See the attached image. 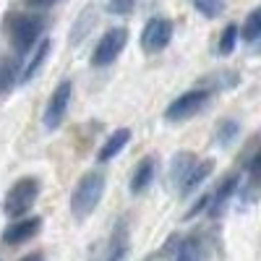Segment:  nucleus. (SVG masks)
Returning <instances> with one entry per match:
<instances>
[{
	"instance_id": "nucleus-1",
	"label": "nucleus",
	"mask_w": 261,
	"mask_h": 261,
	"mask_svg": "<svg viewBox=\"0 0 261 261\" xmlns=\"http://www.w3.org/2000/svg\"><path fill=\"white\" fill-rule=\"evenodd\" d=\"M102 191H105V175L102 172H86V175L76 183L73 196H71V212L76 217H86L92 214L94 206L102 199Z\"/></svg>"
},
{
	"instance_id": "nucleus-2",
	"label": "nucleus",
	"mask_w": 261,
	"mask_h": 261,
	"mask_svg": "<svg viewBox=\"0 0 261 261\" xmlns=\"http://www.w3.org/2000/svg\"><path fill=\"white\" fill-rule=\"evenodd\" d=\"M37 193H39V183L34 178H21L11 186L8 196H6V214L8 217H18V214H27L34 201H37Z\"/></svg>"
},
{
	"instance_id": "nucleus-3",
	"label": "nucleus",
	"mask_w": 261,
	"mask_h": 261,
	"mask_svg": "<svg viewBox=\"0 0 261 261\" xmlns=\"http://www.w3.org/2000/svg\"><path fill=\"white\" fill-rule=\"evenodd\" d=\"M206 99H209V92H204V89L186 92L183 97H178L175 102H172V105L167 107L165 118H167V120H172V123H178V120H188V118H193L199 110H204Z\"/></svg>"
},
{
	"instance_id": "nucleus-4",
	"label": "nucleus",
	"mask_w": 261,
	"mask_h": 261,
	"mask_svg": "<svg viewBox=\"0 0 261 261\" xmlns=\"http://www.w3.org/2000/svg\"><path fill=\"white\" fill-rule=\"evenodd\" d=\"M125 42H128V32H125V29H110V32L99 39V45L94 47L92 65H97V68L110 65V63L120 55V50L125 47Z\"/></svg>"
},
{
	"instance_id": "nucleus-5",
	"label": "nucleus",
	"mask_w": 261,
	"mask_h": 261,
	"mask_svg": "<svg viewBox=\"0 0 261 261\" xmlns=\"http://www.w3.org/2000/svg\"><path fill=\"white\" fill-rule=\"evenodd\" d=\"M42 34V18L37 16H16L11 24V39L18 53H27Z\"/></svg>"
},
{
	"instance_id": "nucleus-6",
	"label": "nucleus",
	"mask_w": 261,
	"mask_h": 261,
	"mask_svg": "<svg viewBox=\"0 0 261 261\" xmlns=\"http://www.w3.org/2000/svg\"><path fill=\"white\" fill-rule=\"evenodd\" d=\"M172 39V24L167 18H151L149 24L144 27V34H141V45L146 53H160L170 45Z\"/></svg>"
},
{
	"instance_id": "nucleus-7",
	"label": "nucleus",
	"mask_w": 261,
	"mask_h": 261,
	"mask_svg": "<svg viewBox=\"0 0 261 261\" xmlns=\"http://www.w3.org/2000/svg\"><path fill=\"white\" fill-rule=\"evenodd\" d=\"M71 81H63L58 84V89L53 92L50 102H47V110H45V128L47 130H55L65 115V110H68V99H71Z\"/></svg>"
},
{
	"instance_id": "nucleus-8",
	"label": "nucleus",
	"mask_w": 261,
	"mask_h": 261,
	"mask_svg": "<svg viewBox=\"0 0 261 261\" xmlns=\"http://www.w3.org/2000/svg\"><path fill=\"white\" fill-rule=\"evenodd\" d=\"M39 227H42L39 217H24V220H16L13 225H8L3 230V241L8 246H21V243L32 241V238L39 232Z\"/></svg>"
},
{
	"instance_id": "nucleus-9",
	"label": "nucleus",
	"mask_w": 261,
	"mask_h": 261,
	"mask_svg": "<svg viewBox=\"0 0 261 261\" xmlns=\"http://www.w3.org/2000/svg\"><path fill=\"white\" fill-rule=\"evenodd\" d=\"M128 139H130V130H128V128H120V130H115V134H113L110 139L105 141V146L99 149L97 160H99V162H110V160L118 154V151H120V149L128 144Z\"/></svg>"
},
{
	"instance_id": "nucleus-10",
	"label": "nucleus",
	"mask_w": 261,
	"mask_h": 261,
	"mask_svg": "<svg viewBox=\"0 0 261 261\" xmlns=\"http://www.w3.org/2000/svg\"><path fill=\"white\" fill-rule=\"evenodd\" d=\"M212 170H214V162H212V160H206V162H201V165H193V170L188 172V178L180 183V191H183V193H186V191H193L196 186H199V183L209 175Z\"/></svg>"
},
{
	"instance_id": "nucleus-11",
	"label": "nucleus",
	"mask_w": 261,
	"mask_h": 261,
	"mask_svg": "<svg viewBox=\"0 0 261 261\" xmlns=\"http://www.w3.org/2000/svg\"><path fill=\"white\" fill-rule=\"evenodd\" d=\"M151 175H154V162H151V160H144V162H141V165L136 167L134 178H130V191H134V193L144 191V188L149 186Z\"/></svg>"
},
{
	"instance_id": "nucleus-12",
	"label": "nucleus",
	"mask_w": 261,
	"mask_h": 261,
	"mask_svg": "<svg viewBox=\"0 0 261 261\" xmlns=\"http://www.w3.org/2000/svg\"><path fill=\"white\" fill-rule=\"evenodd\" d=\"M47 53H50V39H42L39 45H37V53H34V58H32V60H29V65H27L24 76H21V81H29V79H32V76L39 71V65L45 63Z\"/></svg>"
},
{
	"instance_id": "nucleus-13",
	"label": "nucleus",
	"mask_w": 261,
	"mask_h": 261,
	"mask_svg": "<svg viewBox=\"0 0 261 261\" xmlns=\"http://www.w3.org/2000/svg\"><path fill=\"white\" fill-rule=\"evenodd\" d=\"M16 81V60L13 58H0V94L8 92Z\"/></svg>"
},
{
	"instance_id": "nucleus-14",
	"label": "nucleus",
	"mask_w": 261,
	"mask_h": 261,
	"mask_svg": "<svg viewBox=\"0 0 261 261\" xmlns=\"http://www.w3.org/2000/svg\"><path fill=\"white\" fill-rule=\"evenodd\" d=\"M261 37V8L251 11L246 16V24H243V39L246 42H256Z\"/></svg>"
},
{
	"instance_id": "nucleus-15",
	"label": "nucleus",
	"mask_w": 261,
	"mask_h": 261,
	"mask_svg": "<svg viewBox=\"0 0 261 261\" xmlns=\"http://www.w3.org/2000/svg\"><path fill=\"white\" fill-rule=\"evenodd\" d=\"M193 6H196V11H199L201 16L217 18L222 13V8H225V0H193Z\"/></svg>"
},
{
	"instance_id": "nucleus-16",
	"label": "nucleus",
	"mask_w": 261,
	"mask_h": 261,
	"mask_svg": "<svg viewBox=\"0 0 261 261\" xmlns=\"http://www.w3.org/2000/svg\"><path fill=\"white\" fill-rule=\"evenodd\" d=\"M193 170V157L191 154H178L175 162H172V175H175V180H186L188 178V172Z\"/></svg>"
},
{
	"instance_id": "nucleus-17",
	"label": "nucleus",
	"mask_w": 261,
	"mask_h": 261,
	"mask_svg": "<svg viewBox=\"0 0 261 261\" xmlns=\"http://www.w3.org/2000/svg\"><path fill=\"white\" fill-rule=\"evenodd\" d=\"M235 42H238V27L235 24H227L222 37H220V55H230L235 50Z\"/></svg>"
},
{
	"instance_id": "nucleus-18",
	"label": "nucleus",
	"mask_w": 261,
	"mask_h": 261,
	"mask_svg": "<svg viewBox=\"0 0 261 261\" xmlns=\"http://www.w3.org/2000/svg\"><path fill=\"white\" fill-rule=\"evenodd\" d=\"M134 6H136V0H110V3H107V11L115 13V16H128L130 11H134Z\"/></svg>"
},
{
	"instance_id": "nucleus-19",
	"label": "nucleus",
	"mask_w": 261,
	"mask_h": 261,
	"mask_svg": "<svg viewBox=\"0 0 261 261\" xmlns=\"http://www.w3.org/2000/svg\"><path fill=\"white\" fill-rule=\"evenodd\" d=\"M235 183H238V180H235V178H230V180H225V183L220 186V191H217V196H214V212L220 209V206H222V201H225L227 196L235 191Z\"/></svg>"
},
{
	"instance_id": "nucleus-20",
	"label": "nucleus",
	"mask_w": 261,
	"mask_h": 261,
	"mask_svg": "<svg viewBox=\"0 0 261 261\" xmlns=\"http://www.w3.org/2000/svg\"><path fill=\"white\" fill-rule=\"evenodd\" d=\"M251 172H253L256 178H261V151L256 154V160H253V165H251Z\"/></svg>"
},
{
	"instance_id": "nucleus-21",
	"label": "nucleus",
	"mask_w": 261,
	"mask_h": 261,
	"mask_svg": "<svg viewBox=\"0 0 261 261\" xmlns=\"http://www.w3.org/2000/svg\"><path fill=\"white\" fill-rule=\"evenodd\" d=\"M53 3H58V0H29V6H34V8H47Z\"/></svg>"
},
{
	"instance_id": "nucleus-22",
	"label": "nucleus",
	"mask_w": 261,
	"mask_h": 261,
	"mask_svg": "<svg viewBox=\"0 0 261 261\" xmlns=\"http://www.w3.org/2000/svg\"><path fill=\"white\" fill-rule=\"evenodd\" d=\"M21 261H42V256H39V253H29V256H24Z\"/></svg>"
}]
</instances>
